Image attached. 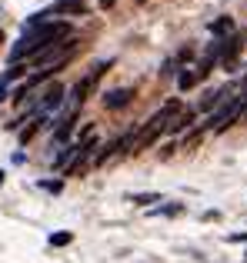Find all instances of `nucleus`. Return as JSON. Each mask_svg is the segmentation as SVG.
<instances>
[{"instance_id": "f257e3e1", "label": "nucleus", "mask_w": 247, "mask_h": 263, "mask_svg": "<svg viewBox=\"0 0 247 263\" xmlns=\"http://www.w3.org/2000/svg\"><path fill=\"white\" fill-rule=\"evenodd\" d=\"M70 37H74V30H70V24H64V20H50V24L24 27V40H20V44L10 50V60L17 64V60H24V57H37L40 50L60 44V40H70Z\"/></svg>"}, {"instance_id": "f03ea898", "label": "nucleus", "mask_w": 247, "mask_h": 263, "mask_svg": "<svg viewBox=\"0 0 247 263\" xmlns=\"http://www.w3.org/2000/svg\"><path fill=\"white\" fill-rule=\"evenodd\" d=\"M177 114H181V103H177V100H167V103H164V107H161V110H157V114L147 120V127H144L140 134L134 137V150L150 147V143H154L157 137H161L164 130L170 127V117H177Z\"/></svg>"}, {"instance_id": "7ed1b4c3", "label": "nucleus", "mask_w": 247, "mask_h": 263, "mask_svg": "<svg viewBox=\"0 0 247 263\" xmlns=\"http://www.w3.org/2000/svg\"><path fill=\"white\" fill-rule=\"evenodd\" d=\"M130 90H111V93H104V103H107V110H120V107H127L130 103Z\"/></svg>"}, {"instance_id": "20e7f679", "label": "nucleus", "mask_w": 247, "mask_h": 263, "mask_svg": "<svg viewBox=\"0 0 247 263\" xmlns=\"http://www.w3.org/2000/svg\"><path fill=\"white\" fill-rule=\"evenodd\" d=\"M44 93H47V97L40 100V110H54V107H60V100H64V87H60V84L47 87Z\"/></svg>"}, {"instance_id": "39448f33", "label": "nucleus", "mask_w": 247, "mask_h": 263, "mask_svg": "<svg viewBox=\"0 0 247 263\" xmlns=\"http://www.w3.org/2000/svg\"><path fill=\"white\" fill-rule=\"evenodd\" d=\"M37 127H40V120H33L30 127H24V130H20V143H27V140H30V137L37 134Z\"/></svg>"}, {"instance_id": "423d86ee", "label": "nucleus", "mask_w": 247, "mask_h": 263, "mask_svg": "<svg viewBox=\"0 0 247 263\" xmlns=\"http://www.w3.org/2000/svg\"><path fill=\"white\" fill-rule=\"evenodd\" d=\"M231 27H234V24L224 17V20H217V24H210V30H214V33H231Z\"/></svg>"}, {"instance_id": "0eeeda50", "label": "nucleus", "mask_w": 247, "mask_h": 263, "mask_svg": "<svg viewBox=\"0 0 247 263\" xmlns=\"http://www.w3.org/2000/svg\"><path fill=\"white\" fill-rule=\"evenodd\" d=\"M70 130H74V117H67V120L60 123V130H57V140H64V137L70 134Z\"/></svg>"}, {"instance_id": "6e6552de", "label": "nucleus", "mask_w": 247, "mask_h": 263, "mask_svg": "<svg viewBox=\"0 0 247 263\" xmlns=\"http://www.w3.org/2000/svg\"><path fill=\"white\" fill-rule=\"evenodd\" d=\"M197 84V73H181V90H190Z\"/></svg>"}, {"instance_id": "1a4fd4ad", "label": "nucleus", "mask_w": 247, "mask_h": 263, "mask_svg": "<svg viewBox=\"0 0 247 263\" xmlns=\"http://www.w3.org/2000/svg\"><path fill=\"white\" fill-rule=\"evenodd\" d=\"M50 243H54V247H67V243H70V233H54Z\"/></svg>"}, {"instance_id": "9d476101", "label": "nucleus", "mask_w": 247, "mask_h": 263, "mask_svg": "<svg viewBox=\"0 0 247 263\" xmlns=\"http://www.w3.org/2000/svg\"><path fill=\"white\" fill-rule=\"evenodd\" d=\"M154 200H161V197H157V193H140V197H134V203L147 206V203H154Z\"/></svg>"}, {"instance_id": "9b49d317", "label": "nucleus", "mask_w": 247, "mask_h": 263, "mask_svg": "<svg viewBox=\"0 0 247 263\" xmlns=\"http://www.w3.org/2000/svg\"><path fill=\"white\" fill-rule=\"evenodd\" d=\"M4 97H7V87H4V84H0V100H4Z\"/></svg>"}, {"instance_id": "f8f14e48", "label": "nucleus", "mask_w": 247, "mask_h": 263, "mask_svg": "<svg viewBox=\"0 0 247 263\" xmlns=\"http://www.w3.org/2000/svg\"><path fill=\"white\" fill-rule=\"evenodd\" d=\"M0 186H4V174H0Z\"/></svg>"}, {"instance_id": "ddd939ff", "label": "nucleus", "mask_w": 247, "mask_h": 263, "mask_svg": "<svg viewBox=\"0 0 247 263\" xmlns=\"http://www.w3.org/2000/svg\"><path fill=\"white\" fill-rule=\"evenodd\" d=\"M244 87H247V77H244Z\"/></svg>"}]
</instances>
